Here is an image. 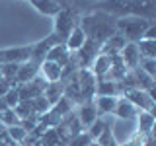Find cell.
Segmentation results:
<instances>
[{"label": "cell", "instance_id": "1", "mask_svg": "<svg viewBox=\"0 0 156 146\" xmlns=\"http://www.w3.org/2000/svg\"><path fill=\"white\" fill-rule=\"evenodd\" d=\"M115 22H117L115 16L98 10V12H92V14H88V16H82L80 22H78V26H80V29L84 31V35L88 39H92V41H96V43L101 45L105 39H109L113 33H117Z\"/></svg>", "mask_w": 156, "mask_h": 146}, {"label": "cell", "instance_id": "2", "mask_svg": "<svg viewBox=\"0 0 156 146\" xmlns=\"http://www.w3.org/2000/svg\"><path fill=\"white\" fill-rule=\"evenodd\" d=\"M150 23H152V19L143 16H123V18H117L115 29L117 33H121L127 39V43H136L143 39V33L146 31V27Z\"/></svg>", "mask_w": 156, "mask_h": 146}, {"label": "cell", "instance_id": "3", "mask_svg": "<svg viewBox=\"0 0 156 146\" xmlns=\"http://www.w3.org/2000/svg\"><path fill=\"white\" fill-rule=\"evenodd\" d=\"M100 43L92 41V39H86V43L78 49L76 53H70V58L74 61V64L78 68H90L94 64L96 57L100 55Z\"/></svg>", "mask_w": 156, "mask_h": 146}, {"label": "cell", "instance_id": "4", "mask_svg": "<svg viewBox=\"0 0 156 146\" xmlns=\"http://www.w3.org/2000/svg\"><path fill=\"white\" fill-rule=\"evenodd\" d=\"M78 22H80V16H76L70 8H62L55 16V29H53V33H57V35L65 41V39L70 35L72 29L78 26Z\"/></svg>", "mask_w": 156, "mask_h": 146}, {"label": "cell", "instance_id": "5", "mask_svg": "<svg viewBox=\"0 0 156 146\" xmlns=\"http://www.w3.org/2000/svg\"><path fill=\"white\" fill-rule=\"evenodd\" d=\"M76 82H78V90H80V99L84 101H94L96 96V76L92 74L90 68H78L76 70Z\"/></svg>", "mask_w": 156, "mask_h": 146}, {"label": "cell", "instance_id": "6", "mask_svg": "<svg viewBox=\"0 0 156 146\" xmlns=\"http://www.w3.org/2000/svg\"><path fill=\"white\" fill-rule=\"evenodd\" d=\"M31 45H20V47H8L0 49V64H22L31 58Z\"/></svg>", "mask_w": 156, "mask_h": 146}, {"label": "cell", "instance_id": "7", "mask_svg": "<svg viewBox=\"0 0 156 146\" xmlns=\"http://www.w3.org/2000/svg\"><path fill=\"white\" fill-rule=\"evenodd\" d=\"M123 97L133 103L139 111H148V113H154V96H150L148 92L139 90V88H131V90H125Z\"/></svg>", "mask_w": 156, "mask_h": 146}, {"label": "cell", "instance_id": "8", "mask_svg": "<svg viewBox=\"0 0 156 146\" xmlns=\"http://www.w3.org/2000/svg\"><path fill=\"white\" fill-rule=\"evenodd\" d=\"M49 82L45 80L43 76H35L33 80L26 82V84H20L18 86V96H20V101H31L33 97L37 96H43Z\"/></svg>", "mask_w": 156, "mask_h": 146}, {"label": "cell", "instance_id": "9", "mask_svg": "<svg viewBox=\"0 0 156 146\" xmlns=\"http://www.w3.org/2000/svg\"><path fill=\"white\" fill-rule=\"evenodd\" d=\"M61 43H65V41H62V39L58 37L57 33H51V35H47L45 39H41V41L33 43V47H31V58H29V61H33V62H37V64H41V62L45 61L47 53L51 51L55 45H61Z\"/></svg>", "mask_w": 156, "mask_h": 146}, {"label": "cell", "instance_id": "10", "mask_svg": "<svg viewBox=\"0 0 156 146\" xmlns=\"http://www.w3.org/2000/svg\"><path fill=\"white\" fill-rule=\"evenodd\" d=\"M78 121H80V125H82V129H88L94 121L98 119V111H96V105H94V101H84V103H80V109H78Z\"/></svg>", "mask_w": 156, "mask_h": 146}, {"label": "cell", "instance_id": "11", "mask_svg": "<svg viewBox=\"0 0 156 146\" xmlns=\"http://www.w3.org/2000/svg\"><path fill=\"white\" fill-rule=\"evenodd\" d=\"M39 66L41 64H37V62H33V61H26V62H22L18 68V76H16V84H26V82L29 80H33L37 74H39ZM16 86V88H18Z\"/></svg>", "mask_w": 156, "mask_h": 146}, {"label": "cell", "instance_id": "12", "mask_svg": "<svg viewBox=\"0 0 156 146\" xmlns=\"http://www.w3.org/2000/svg\"><path fill=\"white\" fill-rule=\"evenodd\" d=\"M121 58H123V64L129 68V70H133V68L139 66V61H140V53L139 49H136V43H127V45L121 49Z\"/></svg>", "mask_w": 156, "mask_h": 146}, {"label": "cell", "instance_id": "13", "mask_svg": "<svg viewBox=\"0 0 156 146\" xmlns=\"http://www.w3.org/2000/svg\"><path fill=\"white\" fill-rule=\"evenodd\" d=\"M127 45V39L121 35V33H113L109 39H105L100 47V53L104 55H115V53H121V49Z\"/></svg>", "mask_w": 156, "mask_h": 146}, {"label": "cell", "instance_id": "14", "mask_svg": "<svg viewBox=\"0 0 156 146\" xmlns=\"http://www.w3.org/2000/svg\"><path fill=\"white\" fill-rule=\"evenodd\" d=\"M109 68H111V57L100 53V55L96 57L94 64L90 66V70H92V74L96 76V80L100 82V80H104V78H105V74L109 72Z\"/></svg>", "mask_w": 156, "mask_h": 146}, {"label": "cell", "instance_id": "15", "mask_svg": "<svg viewBox=\"0 0 156 146\" xmlns=\"http://www.w3.org/2000/svg\"><path fill=\"white\" fill-rule=\"evenodd\" d=\"M136 113H139V109L131 103L127 97L123 96H119V99H117V105H115V111H113V115L115 117H119V119H135Z\"/></svg>", "mask_w": 156, "mask_h": 146}, {"label": "cell", "instance_id": "16", "mask_svg": "<svg viewBox=\"0 0 156 146\" xmlns=\"http://www.w3.org/2000/svg\"><path fill=\"white\" fill-rule=\"evenodd\" d=\"M31 6L43 16H57L62 10V4L58 0H31Z\"/></svg>", "mask_w": 156, "mask_h": 146}, {"label": "cell", "instance_id": "17", "mask_svg": "<svg viewBox=\"0 0 156 146\" xmlns=\"http://www.w3.org/2000/svg\"><path fill=\"white\" fill-rule=\"evenodd\" d=\"M45 61H51V62H57L58 66H66L68 64V61H70V51L65 47V43H61V45H55L51 49V51L47 53V57H45Z\"/></svg>", "mask_w": 156, "mask_h": 146}, {"label": "cell", "instance_id": "18", "mask_svg": "<svg viewBox=\"0 0 156 146\" xmlns=\"http://www.w3.org/2000/svg\"><path fill=\"white\" fill-rule=\"evenodd\" d=\"M136 133L140 134H150L154 129V113H148V111H139L136 113Z\"/></svg>", "mask_w": 156, "mask_h": 146}, {"label": "cell", "instance_id": "19", "mask_svg": "<svg viewBox=\"0 0 156 146\" xmlns=\"http://www.w3.org/2000/svg\"><path fill=\"white\" fill-rule=\"evenodd\" d=\"M86 39H88V37L84 35V31L80 29V26H76V27L70 31V35L65 39V47H66L70 53H76L78 49H80V47L86 43Z\"/></svg>", "mask_w": 156, "mask_h": 146}, {"label": "cell", "instance_id": "20", "mask_svg": "<svg viewBox=\"0 0 156 146\" xmlns=\"http://www.w3.org/2000/svg\"><path fill=\"white\" fill-rule=\"evenodd\" d=\"M117 99L119 97H111V96H96V111L101 115H113L115 111V105H117Z\"/></svg>", "mask_w": 156, "mask_h": 146}, {"label": "cell", "instance_id": "21", "mask_svg": "<svg viewBox=\"0 0 156 146\" xmlns=\"http://www.w3.org/2000/svg\"><path fill=\"white\" fill-rule=\"evenodd\" d=\"M39 70H41L43 78H45L47 82H61V74H62V68L57 64V62H51V61H43L41 66H39Z\"/></svg>", "mask_w": 156, "mask_h": 146}, {"label": "cell", "instance_id": "22", "mask_svg": "<svg viewBox=\"0 0 156 146\" xmlns=\"http://www.w3.org/2000/svg\"><path fill=\"white\" fill-rule=\"evenodd\" d=\"M96 96H111V97H119V96H121V86H119V82L100 80V82L96 84Z\"/></svg>", "mask_w": 156, "mask_h": 146}, {"label": "cell", "instance_id": "23", "mask_svg": "<svg viewBox=\"0 0 156 146\" xmlns=\"http://www.w3.org/2000/svg\"><path fill=\"white\" fill-rule=\"evenodd\" d=\"M62 92H65V84H62V82H49L45 92H43V96H45V99L51 105H55L62 97Z\"/></svg>", "mask_w": 156, "mask_h": 146}, {"label": "cell", "instance_id": "24", "mask_svg": "<svg viewBox=\"0 0 156 146\" xmlns=\"http://www.w3.org/2000/svg\"><path fill=\"white\" fill-rule=\"evenodd\" d=\"M136 49L143 58H156V39H140L136 41Z\"/></svg>", "mask_w": 156, "mask_h": 146}, {"label": "cell", "instance_id": "25", "mask_svg": "<svg viewBox=\"0 0 156 146\" xmlns=\"http://www.w3.org/2000/svg\"><path fill=\"white\" fill-rule=\"evenodd\" d=\"M51 109L55 111V113H57L58 117H65V115H68L72 109H74V103H72V101L68 99V97H65V96H62V97L57 101L55 105H51Z\"/></svg>", "mask_w": 156, "mask_h": 146}, {"label": "cell", "instance_id": "26", "mask_svg": "<svg viewBox=\"0 0 156 146\" xmlns=\"http://www.w3.org/2000/svg\"><path fill=\"white\" fill-rule=\"evenodd\" d=\"M94 142H98L100 146H117V140L113 136V130H111V123H107V127L101 130V134L98 136Z\"/></svg>", "mask_w": 156, "mask_h": 146}, {"label": "cell", "instance_id": "27", "mask_svg": "<svg viewBox=\"0 0 156 146\" xmlns=\"http://www.w3.org/2000/svg\"><path fill=\"white\" fill-rule=\"evenodd\" d=\"M0 123H2L4 127H14V125H20V119H18V115L14 113V109L12 107H6L4 111H0Z\"/></svg>", "mask_w": 156, "mask_h": 146}, {"label": "cell", "instance_id": "28", "mask_svg": "<svg viewBox=\"0 0 156 146\" xmlns=\"http://www.w3.org/2000/svg\"><path fill=\"white\" fill-rule=\"evenodd\" d=\"M31 107H33V113L35 115H43L51 109V103L45 99V96H37V97L31 99Z\"/></svg>", "mask_w": 156, "mask_h": 146}, {"label": "cell", "instance_id": "29", "mask_svg": "<svg viewBox=\"0 0 156 146\" xmlns=\"http://www.w3.org/2000/svg\"><path fill=\"white\" fill-rule=\"evenodd\" d=\"M105 127H107V121H105V119H100V117H98L94 123H92V125L86 129V133L90 134V138H92V140H96L98 136L101 134V130H104Z\"/></svg>", "mask_w": 156, "mask_h": 146}, {"label": "cell", "instance_id": "30", "mask_svg": "<svg viewBox=\"0 0 156 146\" xmlns=\"http://www.w3.org/2000/svg\"><path fill=\"white\" fill-rule=\"evenodd\" d=\"M14 113L18 115V119H26L29 115H35L33 107H31V101H18V105L14 107Z\"/></svg>", "mask_w": 156, "mask_h": 146}, {"label": "cell", "instance_id": "31", "mask_svg": "<svg viewBox=\"0 0 156 146\" xmlns=\"http://www.w3.org/2000/svg\"><path fill=\"white\" fill-rule=\"evenodd\" d=\"M6 134H8V136H10V138H12L16 144H22V142H23V138L27 136V133H26V130H23L20 125L8 127V129H6Z\"/></svg>", "mask_w": 156, "mask_h": 146}, {"label": "cell", "instance_id": "32", "mask_svg": "<svg viewBox=\"0 0 156 146\" xmlns=\"http://www.w3.org/2000/svg\"><path fill=\"white\" fill-rule=\"evenodd\" d=\"M139 68L144 70L148 76H156V58H143V57H140Z\"/></svg>", "mask_w": 156, "mask_h": 146}, {"label": "cell", "instance_id": "33", "mask_svg": "<svg viewBox=\"0 0 156 146\" xmlns=\"http://www.w3.org/2000/svg\"><path fill=\"white\" fill-rule=\"evenodd\" d=\"M37 125H39V115H29L26 119H20V127H22L26 133H31Z\"/></svg>", "mask_w": 156, "mask_h": 146}, {"label": "cell", "instance_id": "34", "mask_svg": "<svg viewBox=\"0 0 156 146\" xmlns=\"http://www.w3.org/2000/svg\"><path fill=\"white\" fill-rule=\"evenodd\" d=\"M2 99H4V103H6L8 107H16L18 105V101H20V96H18V88H10V90L6 92V94L2 96Z\"/></svg>", "mask_w": 156, "mask_h": 146}, {"label": "cell", "instance_id": "35", "mask_svg": "<svg viewBox=\"0 0 156 146\" xmlns=\"http://www.w3.org/2000/svg\"><path fill=\"white\" fill-rule=\"evenodd\" d=\"M92 142H94V140H92V138H90V134H88L86 130H84V133L76 134L74 138H72L70 142H68V146H90Z\"/></svg>", "mask_w": 156, "mask_h": 146}, {"label": "cell", "instance_id": "36", "mask_svg": "<svg viewBox=\"0 0 156 146\" xmlns=\"http://www.w3.org/2000/svg\"><path fill=\"white\" fill-rule=\"evenodd\" d=\"M144 140H146V134H140V133H136L131 136V140L129 142H125L127 146H144Z\"/></svg>", "mask_w": 156, "mask_h": 146}, {"label": "cell", "instance_id": "37", "mask_svg": "<svg viewBox=\"0 0 156 146\" xmlns=\"http://www.w3.org/2000/svg\"><path fill=\"white\" fill-rule=\"evenodd\" d=\"M143 39H156V23L154 22L146 27V31L143 33Z\"/></svg>", "mask_w": 156, "mask_h": 146}, {"label": "cell", "instance_id": "38", "mask_svg": "<svg viewBox=\"0 0 156 146\" xmlns=\"http://www.w3.org/2000/svg\"><path fill=\"white\" fill-rule=\"evenodd\" d=\"M10 88H12V86H10L6 80H2V82H0V97H2L4 94H6V92L10 90Z\"/></svg>", "mask_w": 156, "mask_h": 146}, {"label": "cell", "instance_id": "39", "mask_svg": "<svg viewBox=\"0 0 156 146\" xmlns=\"http://www.w3.org/2000/svg\"><path fill=\"white\" fill-rule=\"evenodd\" d=\"M6 107H8V105L4 103V99H2V97H0V111H4V109H6Z\"/></svg>", "mask_w": 156, "mask_h": 146}, {"label": "cell", "instance_id": "40", "mask_svg": "<svg viewBox=\"0 0 156 146\" xmlns=\"http://www.w3.org/2000/svg\"><path fill=\"white\" fill-rule=\"evenodd\" d=\"M57 146H68V144H65V142H58V144H57Z\"/></svg>", "mask_w": 156, "mask_h": 146}, {"label": "cell", "instance_id": "41", "mask_svg": "<svg viewBox=\"0 0 156 146\" xmlns=\"http://www.w3.org/2000/svg\"><path fill=\"white\" fill-rule=\"evenodd\" d=\"M90 146H100V144H98V142H92V144H90Z\"/></svg>", "mask_w": 156, "mask_h": 146}, {"label": "cell", "instance_id": "42", "mask_svg": "<svg viewBox=\"0 0 156 146\" xmlns=\"http://www.w3.org/2000/svg\"><path fill=\"white\" fill-rule=\"evenodd\" d=\"M117 146H127V144H117Z\"/></svg>", "mask_w": 156, "mask_h": 146}]
</instances>
